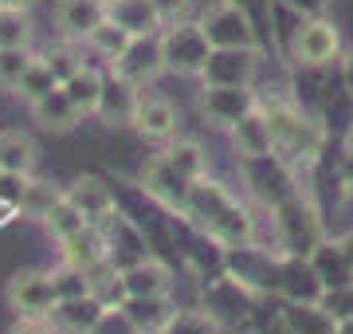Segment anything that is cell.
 Returning <instances> with one entry per match:
<instances>
[{
	"mask_svg": "<svg viewBox=\"0 0 353 334\" xmlns=\"http://www.w3.org/2000/svg\"><path fill=\"white\" fill-rule=\"evenodd\" d=\"M334 334H353V315H350V319H338V326H334Z\"/></svg>",
	"mask_w": 353,
	"mask_h": 334,
	"instance_id": "43",
	"label": "cell"
},
{
	"mask_svg": "<svg viewBox=\"0 0 353 334\" xmlns=\"http://www.w3.org/2000/svg\"><path fill=\"white\" fill-rule=\"evenodd\" d=\"M106 20L102 0H55V28L67 43H87V36Z\"/></svg>",
	"mask_w": 353,
	"mask_h": 334,
	"instance_id": "14",
	"label": "cell"
},
{
	"mask_svg": "<svg viewBox=\"0 0 353 334\" xmlns=\"http://www.w3.org/2000/svg\"><path fill=\"white\" fill-rule=\"evenodd\" d=\"M157 16H161V24H176V20H185L189 16V4L192 0H150Z\"/></svg>",
	"mask_w": 353,
	"mask_h": 334,
	"instance_id": "38",
	"label": "cell"
},
{
	"mask_svg": "<svg viewBox=\"0 0 353 334\" xmlns=\"http://www.w3.org/2000/svg\"><path fill=\"white\" fill-rule=\"evenodd\" d=\"M55 291H51L48 271H16L8 279V307L24 319H48L55 311Z\"/></svg>",
	"mask_w": 353,
	"mask_h": 334,
	"instance_id": "11",
	"label": "cell"
},
{
	"mask_svg": "<svg viewBox=\"0 0 353 334\" xmlns=\"http://www.w3.org/2000/svg\"><path fill=\"white\" fill-rule=\"evenodd\" d=\"M271 220H275V236H279V252L283 256H310L322 236V220H318L314 205L306 201L303 193L287 197L283 205L271 208Z\"/></svg>",
	"mask_w": 353,
	"mask_h": 334,
	"instance_id": "3",
	"label": "cell"
},
{
	"mask_svg": "<svg viewBox=\"0 0 353 334\" xmlns=\"http://www.w3.org/2000/svg\"><path fill=\"white\" fill-rule=\"evenodd\" d=\"M102 83H106V75H102L99 67L83 63L71 79H63L59 87H63V95L71 99V106H75L83 118H90L94 110H99V99H102Z\"/></svg>",
	"mask_w": 353,
	"mask_h": 334,
	"instance_id": "24",
	"label": "cell"
},
{
	"mask_svg": "<svg viewBox=\"0 0 353 334\" xmlns=\"http://www.w3.org/2000/svg\"><path fill=\"white\" fill-rule=\"evenodd\" d=\"M114 75H122L126 83L134 87H150L157 75H165V59H161V32L157 36H134L130 39V48L118 59L110 63Z\"/></svg>",
	"mask_w": 353,
	"mask_h": 334,
	"instance_id": "8",
	"label": "cell"
},
{
	"mask_svg": "<svg viewBox=\"0 0 353 334\" xmlns=\"http://www.w3.org/2000/svg\"><path fill=\"white\" fill-rule=\"evenodd\" d=\"M122 307H126V315L134 319V326H138L141 334H157L165 326V319L173 315L165 295H157V299H122Z\"/></svg>",
	"mask_w": 353,
	"mask_h": 334,
	"instance_id": "27",
	"label": "cell"
},
{
	"mask_svg": "<svg viewBox=\"0 0 353 334\" xmlns=\"http://www.w3.org/2000/svg\"><path fill=\"white\" fill-rule=\"evenodd\" d=\"M141 90L134 87V83H126L122 75H106V83H102V99H99V110L94 115L102 118V122H110V126H122V122H130V115H134V103H138Z\"/></svg>",
	"mask_w": 353,
	"mask_h": 334,
	"instance_id": "21",
	"label": "cell"
},
{
	"mask_svg": "<svg viewBox=\"0 0 353 334\" xmlns=\"http://www.w3.org/2000/svg\"><path fill=\"white\" fill-rule=\"evenodd\" d=\"M51 291L55 299H83V295H94V283H90V271L75 268V264H59V268H51Z\"/></svg>",
	"mask_w": 353,
	"mask_h": 334,
	"instance_id": "29",
	"label": "cell"
},
{
	"mask_svg": "<svg viewBox=\"0 0 353 334\" xmlns=\"http://www.w3.org/2000/svg\"><path fill=\"white\" fill-rule=\"evenodd\" d=\"M341 87H345V95L353 99V52L341 59Z\"/></svg>",
	"mask_w": 353,
	"mask_h": 334,
	"instance_id": "41",
	"label": "cell"
},
{
	"mask_svg": "<svg viewBox=\"0 0 353 334\" xmlns=\"http://www.w3.org/2000/svg\"><path fill=\"white\" fill-rule=\"evenodd\" d=\"M32 4L36 0H0V8H28V12H32Z\"/></svg>",
	"mask_w": 353,
	"mask_h": 334,
	"instance_id": "42",
	"label": "cell"
},
{
	"mask_svg": "<svg viewBox=\"0 0 353 334\" xmlns=\"http://www.w3.org/2000/svg\"><path fill=\"white\" fill-rule=\"evenodd\" d=\"M341 55V36L338 28L314 16V20H303L294 28V39H290V59L299 67H326Z\"/></svg>",
	"mask_w": 353,
	"mask_h": 334,
	"instance_id": "7",
	"label": "cell"
},
{
	"mask_svg": "<svg viewBox=\"0 0 353 334\" xmlns=\"http://www.w3.org/2000/svg\"><path fill=\"white\" fill-rule=\"evenodd\" d=\"M63 197L79 208V217L87 220V224H94V228H102V224L118 213V208H114V193L99 177H79Z\"/></svg>",
	"mask_w": 353,
	"mask_h": 334,
	"instance_id": "16",
	"label": "cell"
},
{
	"mask_svg": "<svg viewBox=\"0 0 353 334\" xmlns=\"http://www.w3.org/2000/svg\"><path fill=\"white\" fill-rule=\"evenodd\" d=\"M161 154L176 173H185L189 181H201L208 173V154L201 150V141H192V138H169Z\"/></svg>",
	"mask_w": 353,
	"mask_h": 334,
	"instance_id": "26",
	"label": "cell"
},
{
	"mask_svg": "<svg viewBox=\"0 0 353 334\" xmlns=\"http://www.w3.org/2000/svg\"><path fill=\"white\" fill-rule=\"evenodd\" d=\"M106 16L130 36H157L165 28L150 0H106Z\"/></svg>",
	"mask_w": 353,
	"mask_h": 334,
	"instance_id": "20",
	"label": "cell"
},
{
	"mask_svg": "<svg viewBox=\"0 0 353 334\" xmlns=\"http://www.w3.org/2000/svg\"><path fill=\"white\" fill-rule=\"evenodd\" d=\"M141 185H145V193H150L157 205H165L169 213H181V217H185L192 181L185 177V173H176V169L165 161V154H153L150 161H145V169H141Z\"/></svg>",
	"mask_w": 353,
	"mask_h": 334,
	"instance_id": "9",
	"label": "cell"
},
{
	"mask_svg": "<svg viewBox=\"0 0 353 334\" xmlns=\"http://www.w3.org/2000/svg\"><path fill=\"white\" fill-rule=\"evenodd\" d=\"M59 197H63V193H59V189H51L48 181H32V177H28V181H24V193H20V205H16V208H20L24 217L43 220Z\"/></svg>",
	"mask_w": 353,
	"mask_h": 334,
	"instance_id": "33",
	"label": "cell"
},
{
	"mask_svg": "<svg viewBox=\"0 0 353 334\" xmlns=\"http://www.w3.org/2000/svg\"><path fill=\"white\" fill-rule=\"evenodd\" d=\"M32 59H36L32 48H0V90H16Z\"/></svg>",
	"mask_w": 353,
	"mask_h": 334,
	"instance_id": "34",
	"label": "cell"
},
{
	"mask_svg": "<svg viewBox=\"0 0 353 334\" xmlns=\"http://www.w3.org/2000/svg\"><path fill=\"white\" fill-rule=\"evenodd\" d=\"M157 334H220L212 311H173Z\"/></svg>",
	"mask_w": 353,
	"mask_h": 334,
	"instance_id": "32",
	"label": "cell"
},
{
	"mask_svg": "<svg viewBox=\"0 0 353 334\" xmlns=\"http://www.w3.org/2000/svg\"><path fill=\"white\" fill-rule=\"evenodd\" d=\"M8 334H59V331L51 326V319H24V315H20V322H16Z\"/></svg>",
	"mask_w": 353,
	"mask_h": 334,
	"instance_id": "39",
	"label": "cell"
},
{
	"mask_svg": "<svg viewBox=\"0 0 353 334\" xmlns=\"http://www.w3.org/2000/svg\"><path fill=\"white\" fill-rule=\"evenodd\" d=\"M338 244L345 248V256H350V264H353V232H345V236H341Z\"/></svg>",
	"mask_w": 353,
	"mask_h": 334,
	"instance_id": "44",
	"label": "cell"
},
{
	"mask_svg": "<svg viewBox=\"0 0 353 334\" xmlns=\"http://www.w3.org/2000/svg\"><path fill=\"white\" fill-rule=\"evenodd\" d=\"M201 28L212 48H248V52H263V43L255 36V24L240 0H216L212 8L201 16Z\"/></svg>",
	"mask_w": 353,
	"mask_h": 334,
	"instance_id": "5",
	"label": "cell"
},
{
	"mask_svg": "<svg viewBox=\"0 0 353 334\" xmlns=\"http://www.w3.org/2000/svg\"><path fill=\"white\" fill-rule=\"evenodd\" d=\"M338 181H341V189L353 197V146L341 154V161H338Z\"/></svg>",
	"mask_w": 353,
	"mask_h": 334,
	"instance_id": "40",
	"label": "cell"
},
{
	"mask_svg": "<svg viewBox=\"0 0 353 334\" xmlns=\"http://www.w3.org/2000/svg\"><path fill=\"white\" fill-rule=\"evenodd\" d=\"M130 126L138 130L141 138L169 141V138H176L181 115H176V106L169 103V99H161V95H138L134 115H130Z\"/></svg>",
	"mask_w": 353,
	"mask_h": 334,
	"instance_id": "13",
	"label": "cell"
},
{
	"mask_svg": "<svg viewBox=\"0 0 353 334\" xmlns=\"http://www.w3.org/2000/svg\"><path fill=\"white\" fill-rule=\"evenodd\" d=\"M212 55V43L204 36L201 20H176V24H165L161 28V59H165V71L173 75H201L204 63Z\"/></svg>",
	"mask_w": 353,
	"mask_h": 334,
	"instance_id": "4",
	"label": "cell"
},
{
	"mask_svg": "<svg viewBox=\"0 0 353 334\" xmlns=\"http://www.w3.org/2000/svg\"><path fill=\"white\" fill-rule=\"evenodd\" d=\"M334 326H338V319L326 311L322 299H314V303H287V311H283V331L287 334H334Z\"/></svg>",
	"mask_w": 353,
	"mask_h": 334,
	"instance_id": "25",
	"label": "cell"
},
{
	"mask_svg": "<svg viewBox=\"0 0 353 334\" xmlns=\"http://www.w3.org/2000/svg\"><path fill=\"white\" fill-rule=\"evenodd\" d=\"M32 118H36L43 130H51V134H67V130H75L79 122H83V115L71 106L63 87H55V90H48L43 99H36V103H32Z\"/></svg>",
	"mask_w": 353,
	"mask_h": 334,
	"instance_id": "22",
	"label": "cell"
},
{
	"mask_svg": "<svg viewBox=\"0 0 353 334\" xmlns=\"http://www.w3.org/2000/svg\"><path fill=\"white\" fill-rule=\"evenodd\" d=\"M259 55L263 52H248V48H212V55H208V63L201 71L204 87H243V83H255Z\"/></svg>",
	"mask_w": 353,
	"mask_h": 334,
	"instance_id": "10",
	"label": "cell"
},
{
	"mask_svg": "<svg viewBox=\"0 0 353 334\" xmlns=\"http://www.w3.org/2000/svg\"><path fill=\"white\" fill-rule=\"evenodd\" d=\"M228 134H232V146H236L240 161H243V157H267V154H275V138H271V126H267L263 106L248 110L236 126H228Z\"/></svg>",
	"mask_w": 353,
	"mask_h": 334,
	"instance_id": "17",
	"label": "cell"
},
{
	"mask_svg": "<svg viewBox=\"0 0 353 334\" xmlns=\"http://www.w3.org/2000/svg\"><path fill=\"white\" fill-rule=\"evenodd\" d=\"M39 161V146L24 130H0V173L12 177H32V169Z\"/></svg>",
	"mask_w": 353,
	"mask_h": 334,
	"instance_id": "19",
	"label": "cell"
},
{
	"mask_svg": "<svg viewBox=\"0 0 353 334\" xmlns=\"http://www.w3.org/2000/svg\"><path fill=\"white\" fill-rule=\"evenodd\" d=\"M102 311H106V303H102L99 295L59 299L48 319H51V326H55V331H63V334H90V326L99 322Z\"/></svg>",
	"mask_w": 353,
	"mask_h": 334,
	"instance_id": "18",
	"label": "cell"
},
{
	"mask_svg": "<svg viewBox=\"0 0 353 334\" xmlns=\"http://www.w3.org/2000/svg\"><path fill=\"white\" fill-rule=\"evenodd\" d=\"M259 106H263L271 138H275V154L290 169L318 161V154L326 150V126L314 115H306L294 99H271V103L259 99Z\"/></svg>",
	"mask_w": 353,
	"mask_h": 334,
	"instance_id": "2",
	"label": "cell"
},
{
	"mask_svg": "<svg viewBox=\"0 0 353 334\" xmlns=\"http://www.w3.org/2000/svg\"><path fill=\"white\" fill-rule=\"evenodd\" d=\"M102 4H106V0H102Z\"/></svg>",
	"mask_w": 353,
	"mask_h": 334,
	"instance_id": "45",
	"label": "cell"
},
{
	"mask_svg": "<svg viewBox=\"0 0 353 334\" xmlns=\"http://www.w3.org/2000/svg\"><path fill=\"white\" fill-rule=\"evenodd\" d=\"M43 224H48V228H51V236H55V240H67L71 232L87 228V220L79 217V208L71 205L67 197H59V201L51 205V213H48V217H43Z\"/></svg>",
	"mask_w": 353,
	"mask_h": 334,
	"instance_id": "35",
	"label": "cell"
},
{
	"mask_svg": "<svg viewBox=\"0 0 353 334\" xmlns=\"http://www.w3.org/2000/svg\"><path fill=\"white\" fill-rule=\"evenodd\" d=\"M130 39H134V36H130L126 28H118L110 16H106V20H102V24L87 36V48H90L94 55H102L106 63H114V59H118V55L130 48Z\"/></svg>",
	"mask_w": 353,
	"mask_h": 334,
	"instance_id": "28",
	"label": "cell"
},
{
	"mask_svg": "<svg viewBox=\"0 0 353 334\" xmlns=\"http://www.w3.org/2000/svg\"><path fill=\"white\" fill-rule=\"evenodd\" d=\"M185 217L196 220L204 228V236L216 240L220 248H240V244H252L255 240V220L248 217V208L240 205V197H232L208 173L201 181H192Z\"/></svg>",
	"mask_w": 353,
	"mask_h": 334,
	"instance_id": "1",
	"label": "cell"
},
{
	"mask_svg": "<svg viewBox=\"0 0 353 334\" xmlns=\"http://www.w3.org/2000/svg\"><path fill=\"white\" fill-rule=\"evenodd\" d=\"M243 181L252 185V193L259 197L267 208H275V205H283L287 197L303 193V189H299V177H294V169H290L279 154L243 157Z\"/></svg>",
	"mask_w": 353,
	"mask_h": 334,
	"instance_id": "6",
	"label": "cell"
},
{
	"mask_svg": "<svg viewBox=\"0 0 353 334\" xmlns=\"http://www.w3.org/2000/svg\"><path fill=\"white\" fill-rule=\"evenodd\" d=\"M122 275V299H157V295H169V268H165L161 259H138V264H130V268L118 271Z\"/></svg>",
	"mask_w": 353,
	"mask_h": 334,
	"instance_id": "15",
	"label": "cell"
},
{
	"mask_svg": "<svg viewBox=\"0 0 353 334\" xmlns=\"http://www.w3.org/2000/svg\"><path fill=\"white\" fill-rule=\"evenodd\" d=\"M259 106V95H255V83H243V87H204L201 90V110L212 126L228 130L236 126L248 110Z\"/></svg>",
	"mask_w": 353,
	"mask_h": 334,
	"instance_id": "12",
	"label": "cell"
},
{
	"mask_svg": "<svg viewBox=\"0 0 353 334\" xmlns=\"http://www.w3.org/2000/svg\"><path fill=\"white\" fill-rule=\"evenodd\" d=\"M43 59H48V67L55 71V79H59V83H63V79H71L79 67H83V59L75 55V43H67V39H63V48H51Z\"/></svg>",
	"mask_w": 353,
	"mask_h": 334,
	"instance_id": "37",
	"label": "cell"
},
{
	"mask_svg": "<svg viewBox=\"0 0 353 334\" xmlns=\"http://www.w3.org/2000/svg\"><path fill=\"white\" fill-rule=\"evenodd\" d=\"M90 334H141V331L134 326V319L126 315L122 303H106V311H102L99 322L90 326Z\"/></svg>",
	"mask_w": 353,
	"mask_h": 334,
	"instance_id": "36",
	"label": "cell"
},
{
	"mask_svg": "<svg viewBox=\"0 0 353 334\" xmlns=\"http://www.w3.org/2000/svg\"><path fill=\"white\" fill-rule=\"evenodd\" d=\"M59 252H63L67 264L90 271V268H99L102 259H106V236H102V228L87 224V228L71 232L67 240H59Z\"/></svg>",
	"mask_w": 353,
	"mask_h": 334,
	"instance_id": "23",
	"label": "cell"
},
{
	"mask_svg": "<svg viewBox=\"0 0 353 334\" xmlns=\"http://www.w3.org/2000/svg\"><path fill=\"white\" fill-rule=\"evenodd\" d=\"M32 32L28 8H0V48H32Z\"/></svg>",
	"mask_w": 353,
	"mask_h": 334,
	"instance_id": "31",
	"label": "cell"
},
{
	"mask_svg": "<svg viewBox=\"0 0 353 334\" xmlns=\"http://www.w3.org/2000/svg\"><path fill=\"white\" fill-rule=\"evenodd\" d=\"M55 87H59L55 71L48 67V59H43V55H36V59H32V67L24 71V79L16 83L12 95H20V99H24V103L32 106L36 99H43V95H48V90H55Z\"/></svg>",
	"mask_w": 353,
	"mask_h": 334,
	"instance_id": "30",
	"label": "cell"
}]
</instances>
